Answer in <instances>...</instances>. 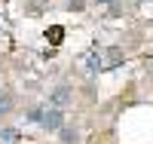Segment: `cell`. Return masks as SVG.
Here are the masks:
<instances>
[{"mask_svg": "<svg viewBox=\"0 0 153 144\" xmlns=\"http://www.w3.org/2000/svg\"><path fill=\"white\" fill-rule=\"evenodd\" d=\"M49 107H58V110H65V107H71L74 104V86H68V83H58V86H52L49 89Z\"/></svg>", "mask_w": 153, "mask_h": 144, "instance_id": "cell-1", "label": "cell"}, {"mask_svg": "<svg viewBox=\"0 0 153 144\" xmlns=\"http://www.w3.org/2000/svg\"><path fill=\"white\" fill-rule=\"evenodd\" d=\"M80 68H83L89 77H95V74H101V71H107V64H104V52H101V49H89L86 55L80 58Z\"/></svg>", "mask_w": 153, "mask_h": 144, "instance_id": "cell-2", "label": "cell"}, {"mask_svg": "<svg viewBox=\"0 0 153 144\" xmlns=\"http://www.w3.org/2000/svg\"><path fill=\"white\" fill-rule=\"evenodd\" d=\"M61 126H65V110L49 107V104H46L43 120H40V129H43V132H52V135H58V129H61Z\"/></svg>", "mask_w": 153, "mask_h": 144, "instance_id": "cell-3", "label": "cell"}, {"mask_svg": "<svg viewBox=\"0 0 153 144\" xmlns=\"http://www.w3.org/2000/svg\"><path fill=\"white\" fill-rule=\"evenodd\" d=\"M123 61H126V52H123L120 46H107V49H104V64H107V71L117 68V64H123Z\"/></svg>", "mask_w": 153, "mask_h": 144, "instance_id": "cell-4", "label": "cell"}, {"mask_svg": "<svg viewBox=\"0 0 153 144\" xmlns=\"http://www.w3.org/2000/svg\"><path fill=\"white\" fill-rule=\"evenodd\" d=\"M58 138H61V144H80V129L65 123V126L58 129Z\"/></svg>", "mask_w": 153, "mask_h": 144, "instance_id": "cell-5", "label": "cell"}, {"mask_svg": "<svg viewBox=\"0 0 153 144\" xmlns=\"http://www.w3.org/2000/svg\"><path fill=\"white\" fill-rule=\"evenodd\" d=\"M19 141H22V129H16V126L0 129V144H19Z\"/></svg>", "mask_w": 153, "mask_h": 144, "instance_id": "cell-6", "label": "cell"}, {"mask_svg": "<svg viewBox=\"0 0 153 144\" xmlns=\"http://www.w3.org/2000/svg\"><path fill=\"white\" fill-rule=\"evenodd\" d=\"M43 110H46V104H31V107L25 110V123L40 126V120H43Z\"/></svg>", "mask_w": 153, "mask_h": 144, "instance_id": "cell-7", "label": "cell"}, {"mask_svg": "<svg viewBox=\"0 0 153 144\" xmlns=\"http://www.w3.org/2000/svg\"><path fill=\"white\" fill-rule=\"evenodd\" d=\"M12 107H16V98H12L9 92H0V120H6V116L12 113Z\"/></svg>", "mask_w": 153, "mask_h": 144, "instance_id": "cell-8", "label": "cell"}, {"mask_svg": "<svg viewBox=\"0 0 153 144\" xmlns=\"http://www.w3.org/2000/svg\"><path fill=\"white\" fill-rule=\"evenodd\" d=\"M92 3H101V6H107V3H113V0H92Z\"/></svg>", "mask_w": 153, "mask_h": 144, "instance_id": "cell-9", "label": "cell"}]
</instances>
